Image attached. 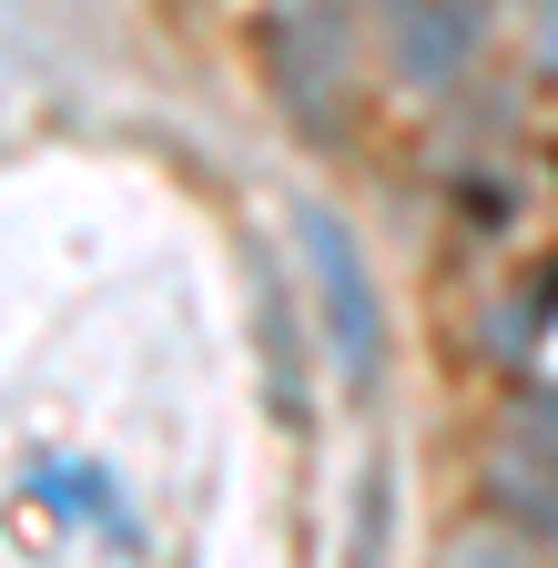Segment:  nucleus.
Returning <instances> with one entry per match:
<instances>
[{
	"mask_svg": "<svg viewBox=\"0 0 558 568\" xmlns=\"http://www.w3.org/2000/svg\"><path fill=\"white\" fill-rule=\"evenodd\" d=\"M295 234H305V264H315V295H325V345H335V366H345V386H376V366H386V325H376V274H366V254H356V234L335 224L325 203H305L295 213Z\"/></svg>",
	"mask_w": 558,
	"mask_h": 568,
	"instance_id": "1",
	"label": "nucleus"
},
{
	"mask_svg": "<svg viewBox=\"0 0 558 568\" xmlns=\"http://www.w3.org/2000/svg\"><path fill=\"white\" fill-rule=\"evenodd\" d=\"M396 21H406V61H416V82H447V71L467 61L477 21L457 11V0H396Z\"/></svg>",
	"mask_w": 558,
	"mask_h": 568,
	"instance_id": "2",
	"label": "nucleus"
},
{
	"mask_svg": "<svg viewBox=\"0 0 558 568\" xmlns=\"http://www.w3.org/2000/svg\"><path fill=\"white\" fill-rule=\"evenodd\" d=\"M457 568H528V558H518V538H467Z\"/></svg>",
	"mask_w": 558,
	"mask_h": 568,
	"instance_id": "3",
	"label": "nucleus"
}]
</instances>
